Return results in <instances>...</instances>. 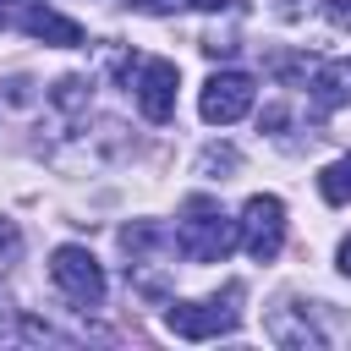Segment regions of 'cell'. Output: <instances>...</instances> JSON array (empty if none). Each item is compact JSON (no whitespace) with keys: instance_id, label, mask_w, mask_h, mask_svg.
Segmentation results:
<instances>
[{"instance_id":"cell-1","label":"cell","mask_w":351,"mask_h":351,"mask_svg":"<svg viewBox=\"0 0 351 351\" xmlns=\"http://www.w3.org/2000/svg\"><path fill=\"white\" fill-rule=\"evenodd\" d=\"M236 241H241V219H225V208H219L214 197H192V203H186V219L176 225L181 258H192V263H219Z\"/></svg>"},{"instance_id":"cell-2","label":"cell","mask_w":351,"mask_h":351,"mask_svg":"<svg viewBox=\"0 0 351 351\" xmlns=\"http://www.w3.org/2000/svg\"><path fill=\"white\" fill-rule=\"evenodd\" d=\"M49 280L66 291V302L71 307H99L104 302V269H99V258L88 252V247H55V258H49Z\"/></svg>"},{"instance_id":"cell-3","label":"cell","mask_w":351,"mask_h":351,"mask_svg":"<svg viewBox=\"0 0 351 351\" xmlns=\"http://www.w3.org/2000/svg\"><path fill=\"white\" fill-rule=\"evenodd\" d=\"M236 302H241V285H225V302H176L165 313V329L181 335V340H214V335H230L236 329Z\"/></svg>"},{"instance_id":"cell-4","label":"cell","mask_w":351,"mask_h":351,"mask_svg":"<svg viewBox=\"0 0 351 351\" xmlns=\"http://www.w3.org/2000/svg\"><path fill=\"white\" fill-rule=\"evenodd\" d=\"M241 247L258 263H274L280 258V247H285V203L274 192H252L241 203Z\"/></svg>"},{"instance_id":"cell-5","label":"cell","mask_w":351,"mask_h":351,"mask_svg":"<svg viewBox=\"0 0 351 351\" xmlns=\"http://www.w3.org/2000/svg\"><path fill=\"white\" fill-rule=\"evenodd\" d=\"M252 93H258V82H252L247 71H214V77L203 82L197 110H203L208 126H230V121H241V115L252 110Z\"/></svg>"},{"instance_id":"cell-6","label":"cell","mask_w":351,"mask_h":351,"mask_svg":"<svg viewBox=\"0 0 351 351\" xmlns=\"http://www.w3.org/2000/svg\"><path fill=\"white\" fill-rule=\"evenodd\" d=\"M176 82H181V71L170 66V60H143L137 66V110H143V121H154V126H165L170 115H176Z\"/></svg>"},{"instance_id":"cell-7","label":"cell","mask_w":351,"mask_h":351,"mask_svg":"<svg viewBox=\"0 0 351 351\" xmlns=\"http://www.w3.org/2000/svg\"><path fill=\"white\" fill-rule=\"evenodd\" d=\"M22 27H27V38H44V44H60V49H77V44H82V27H77L71 16H60V11H49V5H33V11L22 16Z\"/></svg>"},{"instance_id":"cell-8","label":"cell","mask_w":351,"mask_h":351,"mask_svg":"<svg viewBox=\"0 0 351 351\" xmlns=\"http://www.w3.org/2000/svg\"><path fill=\"white\" fill-rule=\"evenodd\" d=\"M340 82H346V66H329V71L313 77V104H318V115H329V110H340V104L351 99Z\"/></svg>"},{"instance_id":"cell-9","label":"cell","mask_w":351,"mask_h":351,"mask_svg":"<svg viewBox=\"0 0 351 351\" xmlns=\"http://www.w3.org/2000/svg\"><path fill=\"white\" fill-rule=\"evenodd\" d=\"M318 192H324L329 203H351V154L318 170Z\"/></svg>"},{"instance_id":"cell-10","label":"cell","mask_w":351,"mask_h":351,"mask_svg":"<svg viewBox=\"0 0 351 351\" xmlns=\"http://www.w3.org/2000/svg\"><path fill=\"white\" fill-rule=\"evenodd\" d=\"M16 252H22V230L11 219H0V263H16Z\"/></svg>"},{"instance_id":"cell-11","label":"cell","mask_w":351,"mask_h":351,"mask_svg":"<svg viewBox=\"0 0 351 351\" xmlns=\"http://www.w3.org/2000/svg\"><path fill=\"white\" fill-rule=\"evenodd\" d=\"M214 170H236V148H208L203 154V176H214Z\"/></svg>"},{"instance_id":"cell-12","label":"cell","mask_w":351,"mask_h":351,"mask_svg":"<svg viewBox=\"0 0 351 351\" xmlns=\"http://www.w3.org/2000/svg\"><path fill=\"white\" fill-rule=\"evenodd\" d=\"M324 16H329V27L351 33V0H324Z\"/></svg>"},{"instance_id":"cell-13","label":"cell","mask_w":351,"mask_h":351,"mask_svg":"<svg viewBox=\"0 0 351 351\" xmlns=\"http://www.w3.org/2000/svg\"><path fill=\"white\" fill-rule=\"evenodd\" d=\"M181 5H192V0H132V11H148V16H170Z\"/></svg>"},{"instance_id":"cell-14","label":"cell","mask_w":351,"mask_h":351,"mask_svg":"<svg viewBox=\"0 0 351 351\" xmlns=\"http://www.w3.org/2000/svg\"><path fill=\"white\" fill-rule=\"evenodd\" d=\"M11 329H16V302H11L5 291H0V340H5Z\"/></svg>"},{"instance_id":"cell-15","label":"cell","mask_w":351,"mask_h":351,"mask_svg":"<svg viewBox=\"0 0 351 351\" xmlns=\"http://www.w3.org/2000/svg\"><path fill=\"white\" fill-rule=\"evenodd\" d=\"M5 93H11V104H27V99H33V88H27L22 77H11V82H5Z\"/></svg>"},{"instance_id":"cell-16","label":"cell","mask_w":351,"mask_h":351,"mask_svg":"<svg viewBox=\"0 0 351 351\" xmlns=\"http://www.w3.org/2000/svg\"><path fill=\"white\" fill-rule=\"evenodd\" d=\"M197 11H241V0H192Z\"/></svg>"},{"instance_id":"cell-17","label":"cell","mask_w":351,"mask_h":351,"mask_svg":"<svg viewBox=\"0 0 351 351\" xmlns=\"http://www.w3.org/2000/svg\"><path fill=\"white\" fill-rule=\"evenodd\" d=\"M340 269H346V274H351V236H346V241H340Z\"/></svg>"},{"instance_id":"cell-18","label":"cell","mask_w":351,"mask_h":351,"mask_svg":"<svg viewBox=\"0 0 351 351\" xmlns=\"http://www.w3.org/2000/svg\"><path fill=\"white\" fill-rule=\"evenodd\" d=\"M0 27H5V0H0Z\"/></svg>"},{"instance_id":"cell-19","label":"cell","mask_w":351,"mask_h":351,"mask_svg":"<svg viewBox=\"0 0 351 351\" xmlns=\"http://www.w3.org/2000/svg\"><path fill=\"white\" fill-rule=\"evenodd\" d=\"M346 77H351V66H346Z\"/></svg>"}]
</instances>
